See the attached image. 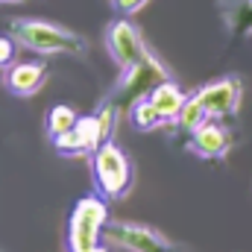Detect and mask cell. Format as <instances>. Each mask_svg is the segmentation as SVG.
Returning a JSON list of instances; mask_svg holds the SVG:
<instances>
[{
  "instance_id": "cell-7",
  "label": "cell",
  "mask_w": 252,
  "mask_h": 252,
  "mask_svg": "<svg viewBox=\"0 0 252 252\" xmlns=\"http://www.w3.org/2000/svg\"><path fill=\"white\" fill-rule=\"evenodd\" d=\"M106 50H109L112 62L118 64L121 70L138 64L141 59H147V56L153 53V50L147 47L144 35L138 32V27H135L129 18H118V21L109 24V30H106Z\"/></svg>"
},
{
  "instance_id": "cell-15",
  "label": "cell",
  "mask_w": 252,
  "mask_h": 252,
  "mask_svg": "<svg viewBox=\"0 0 252 252\" xmlns=\"http://www.w3.org/2000/svg\"><path fill=\"white\" fill-rule=\"evenodd\" d=\"M76 112L70 109V106H53L50 109V115H47V135L50 138H56V135H62V132H67L70 126L76 124Z\"/></svg>"
},
{
  "instance_id": "cell-16",
  "label": "cell",
  "mask_w": 252,
  "mask_h": 252,
  "mask_svg": "<svg viewBox=\"0 0 252 252\" xmlns=\"http://www.w3.org/2000/svg\"><path fill=\"white\" fill-rule=\"evenodd\" d=\"M147 3H150V0H109V6H112L118 15H124V18L135 15V12H141Z\"/></svg>"
},
{
  "instance_id": "cell-12",
  "label": "cell",
  "mask_w": 252,
  "mask_h": 252,
  "mask_svg": "<svg viewBox=\"0 0 252 252\" xmlns=\"http://www.w3.org/2000/svg\"><path fill=\"white\" fill-rule=\"evenodd\" d=\"M150 100H153V106L161 112V118H164L167 124H173V121H176V115L182 112V106H185L188 94H185L173 79H164V82H158V85L153 88Z\"/></svg>"
},
{
  "instance_id": "cell-9",
  "label": "cell",
  "mask_w": 252,
  "mask_h": 252,
  "mask_svg": "<svg viewBox=\"0 0 252 252\" xmlns=\"http://www.w3.org/2000/svg\"><path fill=\"white\" fill-rule=\"evenodd\" d=\"M185 150L202 161H223L232 150V132L217 121H205L199 129H193L188 135Z\"/></svg>"
},
{
  "instance_id": "cell-6",
  "label": "cell",
  "mask_w": 252,
  "mask_h": 252,
  "mask_svg": "<svg viewBox=\"0 0 252 252\" xmlns=\"http://www.w3.org/2000/svg\"><path fill=\"white\" fill-rule=\"evenodd\" d=\"M103 238L126 252H182L170 238H164L158 229L129 220H109L103 229Z\"/></svg>"
},
{
  "instance_id": "cell-5",
  "label": "cell",
  "mask_w": 252,
  "mask_h": 252,
  "mask_svg": "<svg viewBox=\"0 0 252 252\" xmlns=\"http://www.w3.org/2000/svg\"><path fill=\"white\" fill-rule=\"evenodd\" d=\"M164 79H170V70L161 64V59H156V53H150L147 59H141L138 64L121 70V76H118V82H115V88L109 91L106 100L112 106H118L121 112H126L135 100L150 97L153 88L158 82H164Z\"/></svg>"
},
{
  "instance_id": "cell-10",
  "label": "cell",
  "mask_w": 252,
  "mask_h": 252,
  "mask_svg": "<svg viewBox=\"0 0 252 252\" xmlns=\"http://www.w3.org/2000/svg\"><path fill=\"white\" fill-rule=\"evenodd\" d=\"M47 82V64L44 62H12L3 73V85L15 97H32Z\"/></svg>"
},
{
  "instance_id": "cell-19",
  "label": "cell",
  "mask_w": 252,
  "mask_h": 252,
  "mask_svg": "<svg viewBox=\"0 0 252 252\" xmlns=\"http://www.w3.org/2000/svg\"><path fill=\"white\" fill-rule=\"evenodd\" d=\"M3 73H6V67H3V64H0V82H3Z\"/></svg>"
},
{
  "instance_id": "cell-8",
  "label": "cell",
  "mask_w": 252,
  "mask_h": 252,
  "mask_svg": "<svg viewBox=\"0 0 252 252\" xmlns=\"http://www.w3.org/2000/svg\"><path fill=\"white\" fill-rule=\"evenodd\" d=\"M196 94H199L208 118L211 121H223V118H235L238 115L241 97H244V85H241L238 76H223V79H214V82L202 85Z\"/></svg>"
},
{
  "instance_id": "cell-17",
  "label": "cell",
  "mask_w": 252,
  "mask_h": 252,
  "mask_svg": "<svg viewBox=\"0 0 252 252\" xmlns=\"http://www.w3.org/2000/svg\"><path fill=\"white\" fill-rule=\"evenodd\" d=\"M15 53H18V41L12 35H0V64L9 67L15 62Z\"/></svg>"
},
{
  "instance_id": "cell-2",
  "label": "cell",
  "mask_w": 252,
  "mask_h": 252,
  "mask_svg": "<svg viewBox=\"0 0 252 252\" xmlns=\"http://www.w3.org/2000/svg\"><path fill=\"white\" fill-rule=\"evenodd\" d=\"M9 35L18 41V47L32 50L38 56H56V53H70V56H85L88 41L53 21L41 18H12L9 21Z\"/></svg>"
},
{
  "instance_id": "cell-11",
  "label": "cell",
  "mask_w": 252,
  "mask_h": 252,
  "mask_svg": "<svg viewBox=\"0 0 252 252\" xmlns=\"http://www.w3.org/2000/svg\"><path fill=\"white\" fill-rule=\"evenodd\" d=\"M217 12L232 41H244L252 35V0H217Z\"/></svg>"
},
{
  "instance_id": "cell-3",
  "label": "cell",
  "mask_w": 252,
  "mask_h": 252,
  "mask_svg": "<svg viewBox=\"0 0 252 252\" xmlns=\"http://www.w3.org/2000/svg\"><path fill=\"white\" fill-rule=\"evenodd\" d=\"M109 223V202L100 193L82 196L67 220V252H109L103 229Z\"/></svg>"
},
{
  "instance_id": "cell-4",
  "label": "cell",
  "mask_w": 252,
  "mask_h": 252,
  "mask_svg": "<svg viewBox=\"0 0 252 252\" xmlns=\"http://www.w3.org/2000/svg\"><path fill=\"white\" fill-rule=\"evenodd\" d=\"M91 173H94V190L106 202L124 199L132 190V182H135V167H132L129 156L115 141H106L91 156Z\"/></svg>"
},
{
  "instance_id": "cell-18",
  "label": "cell",
  "mask_w": 252,
  "mask_h": 252,
  "mask_svg": "<svg viewBox=\"0 0 252 252\" xmlns=\"http://www.w3.org/2000/svg\"><path fill=\"white\" fill-rule=\"evenodd\" d=\"M0 3H30V0H0Z\"/></svg>"
},
{
  "instance_id": "cell-14",
  "label": "cell",
  "mask_w": 252,
  "mask_h": 252,
  "mask_svg": "<svg viewBox=\"0 0 252 252\" xmlns=\"http://www.w3.org/2000/svg\"><path fill=\"white\" fill-rule=\"evenodd\" d=\"M205 121H211V118H208V112H205V106H202L199 94L193 91V94H188V100H185L182 112L176 115L173 126H176V132H179V135H185V141H188L190 132H193V129H199Z\"/></svg>"
},
{
  "instance_id": "cell-1",
  "label": "cell",
  "mask_w": 252,
  "mask_h": 252,
  "mask_svg": "<svg viewBox=\"0 0 252 252\" xmlns=\"http://www.w3.org/2000/svg\"><path fill=\"white\" fill-rule=\"evenodd\" d=\"M121 115L124 112L118 106H112L109 100H103L94 115L76 118V124L70 126L67 132L50 138V141H53L56 153L64 156V158H91L106 141L115 138V126H118Z\"/></svg>"
},
{
  "instance_id": "cell-13",
  "label": "cell",
  "mask_w": 252,
  "mask_h": 252,
  "mask_svg": "<svg viewBox=\"0 0 252 252\" xmlns=\"http://www.w3.org/2000/svg\"><path fill=\"white\" fill-rule=\"evenodd\" d=\"M126 118H129V124H132L135 132H153V129L167 126V121L161 118V112L153 106V100H150V97L135 100V103L126 109Z\"/></svg>"
},
{
  "instance_id": "cell-20",
  "label": "cell",
  "mask_w": 252,
  "mask_h": 252,
  "mask_svg": "<svg viewBox=\"0 0 252 252\" xmlns=\"http://www.w3.org/2000/svg\"><path fill=\"white\" fill-rule=\"evenodd\" d=\"M0 252H6V250H0Z\"/></svg>"
}]
</instances>
